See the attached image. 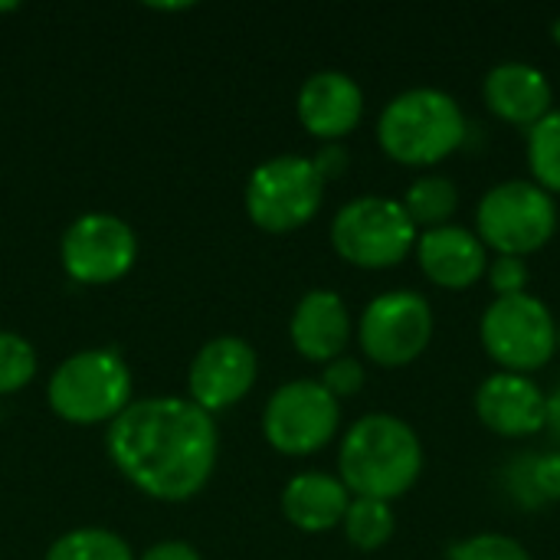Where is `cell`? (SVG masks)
I'll list each match as a JSON object with an SVG mask.
<instances>
[{
  "label": "cell",
  "instance_id": "cell-12",
  "mask_svg": "<svg viewBox=\"0 0 560 560\" xmlns=\"http://www.w3.org/2000/svg\"><path fill=\"white\" fill-rule=\"evenodd\" d=\"M256 374H259V358L249 348V341L223 335L197 351L187 374V390L190 400L213 417L217 410L240 404L253 390Z\"/></svg>",
  "mask_w": 560,
  "mask_h": 560
},
{
  "label": "cell",
  "instance_id": "cell-7",
  "mask_svg": "<svg viewBox=\"0 0 560 560\" xmlns=\"http://www.w3.org/2000/svg\"><path fill=\"white\" fill-rule=\"evenodd\" d=\"M335 253L358 269H394L417 246V226L394 197L364 194L348 200L331 220Z\"/></svg>",
  "mask_w": 560,
  "mask_h": 560
},
{
  "label": "cell",
  "instance_id": "cell-18",
  "mask_svg": "<svg viewBox=\"0 0 560 560\" xmlns=\"http://www.w3.org/2000/svg\"><path fill=\"white\" fill-rule=\"evenodd\" d=\"M348 505L351 492L338 476L328 472H302L282 489V515L305 535H325L331 528H341Z\"/></svg>",
  "mask_w": 560,
  "mask_h": 560
},
{
  "label": "cell",
  "instance_id": "cell-5",
  "mask_svg": "<svg viewBox=\"0 0 560 560\" xmlns=\"http://www.w3.org/2000/svg\"><path fill=\"white\" fill-rule=\"evenodd\" d=\"M46 400L66 423H112L131 404V374L115 351H79L52 371Z\"/></svg>",
  "mask_w": 560,
  "mask_h": 560
},
{
  "label": "cell",
  "instance_id": "cell-25",
  "mask_svg": "<svg viewBox=\"0 0 560 560\" xmlns=\"http://www.w3.org/2000/svg\"><path fill=\"white\" fill-rule=\"evenodd\" d=\"M36 374V351L26 338L0 331V394H16Z\"/></svg>",
  "mask_w": 560,
  "mask_h": 560
},
{
  "label": "cell",
  "instance_id": "cell-11",
  "mask_svg": "<svg viewBox=\"0 0 560 560\" xmlns=\"http://www.w3.org/2000/svg\"><path fill=\"white\" fill-rule=\"evenodd\" d=\"M138 259L135 230L112 213H85L62 233V266L82 285L118 282Z\"/></svg>",
  "mask_w": 560,
  "mask_h": 560
},
{
  "label": "cell",
  "instance_id": "cell-1",
  "mask_svg": "<svg viewBox=\"0 0 560 560\" xmlns=\"http://www.w3.org/2000/svg\"><path fill=\"white\" fill-rule=\"evenodd\" d=\"M115 469L161 502L194 499L213 476L220 433L207 410L184 397L131 400L108 423Z\"/></svg>",
  "mask_w": 560,
  "mask_h": 560
},
{
  "label": "cell",
  "instance_id": "cell-2",
  "mask_svg": "<svg viewBox=\"0 0 560 560\" xmlns=\"http://www.w3.org/2000/svg\"><path fill=\"white\" fill-rule=\"evenodd\" d=\"M423 443L394 413H364L351 423L338 450V479L354 499L394 502L423 476Z\"/></svg>",
  "mask_w": 560,
  "mask_h": 560
},
{
  "label": "cell",
  "instance_id": "cell-8",
  "mask_svg": "<svg viewBox=\"0 0 560 560\" xmlns=\"http://www.w3.org/2000/svg\"><path fill=\"white\" fill-rule=\"evenodd\" d=\"M325 200V180L312 158L279 154L259 164L246 180V213L266 233H292L315 220Z\"/></svg>",
  "mask_w": 560,
  "mask_h": 560
},
{
  "label": "cell",
  "instance_id": "cell-16",
  "mask_svg": "<svg viewBox=\"0 0 560 560\" xmlns=\"http://www.w3.org/2000/svg\"><path fill=\"white\" fill-rule=\"evenodd\" d=\"M482 102L499 121L528 131L548 112H555V89L545 69L522 59H509L486 72Z\"/></svg>",
  "mask_w": 560,
  "mask_h": 560
},
{
  "label": "cell",
  "instance_id": "cell-4",
  "mask_svg": "<svg viewBox=\"0 0 560 560\" xmlns=\"http://www.w3.org/2000/svg\"><path fill=\"white\" fill-rule=\"evenodd\" d=\"M558 233V203L532 177H512L489 187L476 207V236L495 256L528 259Z\"/></svg>",
  "mask_w": 560,
  "mask_h": 560
},
{
  "label": "cell",
  "instance_id": "cell-6",
  "mask_svg": "<svg viewBox=\"0 0 560 560\" xmlns=\"http://www.w3.org/2000/svg\"><path fill=\"white\" fill-rule=\"evenodd\" d=\"M482 351L509 374H535L558 354V315L538 295L492 299L479 322Z\"/></svg>",
  "mask_w": 560,
  "mask_h": 560
},
{
  "label": "cell",
  "instance_id": "cell-15",
  "mask_svg": "<svg viewBox=\"0 0 560 560\" xmlns=\"http://www.w3.org/2000/svg\"><path fill=\"white\" fill-rule=\"evenodd\" d=\"M295 112L302 128L331 144V141H345L364 118V92L358 85V79H351L341 69H322L312 72L295 98Z\"/></svg>",
  "mask_w": 560,
  "mask_h": 560
},
{
  "label": "cell",
  "instance_id": "cell-26",
  "mask_svg": "<svg viewBox=\"0 0 560 560\" xmlns=\"http://www.w3.org/2000/svg\"><path fill=\"white\" fill-rule=\"evenodd\" d=\"M489 289L495 292V299H512V295H525L528 282H532V269L528 259L518 256H492L489 269H486Z\"/></svg>",
  "mask_w": 560,
  "mask_h": 560
},
{
  "label": "cell",
  "instance_id": "cell-27",
  "mask_svg": "<svg viewBox=\"0 0 560 560\" xmlns=\"http://www.w3.org/2000/svg\"><path fill=\"white\" fill-rule=\"evenodd\" d=\"M364 381H368V374H364V364L358 361V358H348V354H341V358H335V361H328L325 364V371H322V377H318V384L341 404V400H348V397H358L361 394V387H364Z\"/></svg>",
  "mask_w": 560,
  "mask_h": 560
},
{
  "label": "cell",
  "instance_id": "cell-31",
  "mask_svg": "<svg viewBox=\"0 0 560 560\" xmlns=\"http://www.w3.org/2000/svg\"><path fill=\"white\" fill-rule=\"evenodd\" d=\"M555 39H558V43H560V20H558V23H555Z\"/></svg>",
  "mask_w": 560,
  "mask_h": 560
},
{
  "label": "cell",
  "instance_id": "cell-28",
  "mask_svg": "<svg viewBox=\"0 0 560 560\" xmlns=\"http://www.w3.org/2000/svg\"><path fill=\"white\" fill-rule=\"evenodd\" d=\"M315 171L322 174V180H338L345 171H348V148L341 141H331V144H322V151L312 158Z\"/></svg>",
  "mask_w": 560,
  "mask_h": 560
},
{
  "label": "cell",
  "instance_id": "cell-14",
  "mask_svg": "<svg viewBox=\"0 0 560 560\" xmlns=\"http://www.w3.org/2000/svg\"><path fill=\"white\" fill-rule=\"evenodd\" d=\"M413 256H417L427 282H433L436 289H446V292H466V289L479 285L486 279V269L492 259L486 243L476 236V230L459 226V223H446V226L417 233Z\"/></svg>",
  "mask_w": 560,
  "mask_h": 560
},
{
  "label": "cell",
  "instance_id": "cell-13",
  "mask_svg": "<svg viewBox=\"0 0 560 560\" xmlns=\"http://www.w3.org/2000/svg\"><path fill=\"white\" fill-rule=\"evenodd\" d=\"M545 390L532 374H489L472 397L476 420L502 440H528L545 430Z\"/></svg>",
  "mask_w": 560,
  "mask_h": 560
},
{
  "label": "cell",
  "instance_id": "cell-3",
  "mask_svg": "<svg viewBox=\"0 0 560 560\" xmlns=\"http://www.w3.org/2000/svg\"><path fill=\"white\" fill-rule=\"evenodd\" d=\"M469 135L459 102L433 85L397 92L377 118L381 151L404 167H436L453 158Z\"/></svg>",
  "mask_w": 560,
  "mask_h": 560
},
{
  "label": "cell",
  "instance_id": "cell-29",
  "mask_svg": "<svg viewBox=\"0 0 560 560\" xmlns=\"http://www.w3.org/2000/svg\"><path fill=\"white\" fill-rule=\"evenodd\" d=\"M141 560H200V555L184 541H161V545L148 548Z\"/></svg>",
  "mask_w": 560,
  "mask_h": 560
},
{
  "label": "cell",
  "instance_id": "cell-24",
  "mask_svg": "<svg viewBox=\"0 0 560 560\" xmlns=\"http://www.w3.org/2000/svg\"><path fill=\"white\" fill-rule=\"evenodd\" d=\"M450 560H535L532 551L512 538V535H499V532H482V535H469L463 541H453Z\"/></svg>",
  "mask_w": 560,
  "mask_h": 560
},
{
  "label": "cell",
  "instance_id": "cell-23",
  "mask_svg": "<svg viewBox=\"0 0 560 560\" xmlns=\"http://www.w3.org/2000/svg\"><path fill=\"white\" fill-rule=\"evenodd\" d=\"M46 560H135L125 538L105 528H79L49 545Z\"/></svg>",
  "mask_w": 560,
  "mask_h": 560
},
{
  "label": "cell",
  "instance_id": "cell-20",
  "mask_svg": "<svg viewBox=\"0 0 560 560\" xmlns=\"http://www.w3.org/2000/svg\"><path fill=\"white\" fill-rule=\"evenodd\" d=\"M400 207L407 210L417 233L436 230V226L453 223L459 210V187L446 174H420L400 197Z\"/></svg>",
  "mask_w": 560,
  "mask_h": 560
},
{
  "label": "cell",
  "instance_id": "cell-21",
  "mask_svg": "<svg viewBox=\"0 0 560 560\" xmlns=\"http://www.w3.org/2000/svg\"><path fill=\"white\" fill-rule=\"evenodd\" d=\"M397 528V515L390 502H377V499H354L345 512L341 532L348 538L351 548L358 551H381Z\"/></svg>",
  "mask_w": 560,
  "mask_h": 560
},
{
  "label": "cell",
  "instance_id": "cell-10",
  "mask_svg": "<svg viewBox=\"0 0 560 560\" xmlns=\"http://www.w3.org/2000/svg\"><path fill=\"white\" fill-rule=\"evenodd\" d=\"M341 427V404L318 381L282 384L262 413V433L282 456H312L325 450Z\"/></svg>",
  "mask_w": 560,
  "mask_h": 560
},
{
  "label": "cell",
  "instance_id": "cell-22",
  "mask_svg": "<svg viewBox=\"0 0 560 560\" xmlns=\"http://www.w3.org/2000/svg\"><path fill=\"white\" fill-rule=\"evenodd\" d=\"M525 158L532 180L548 190L551 197L560 194V108L548 112L538 125L525 131Z\"/></svg>",
  "mask_w": 560,
  "mask_h": 560
},
{
  "label": "cell",
  "instance_id": "cell-32",
  "mask_svg": "<svg viewBox=\"0 0 560 560\" xmlns=\"http://www.w3.org/2000/svg\"><path fill=\"white\" fill-rule=\"evenodd\" d=\"M558 354H560V318H558Z\"/></svg>",
  "mask_w": 560,
  "mask_h": 560
},
{
  "label": "cell",
  "instance_id": "cell-9",
  "mask_svg": "<svg viewBox=\"0 0 560 560\" xmlns=\"http://www.w3.org/2000/svg\"><path fill=\"white\" fill-rule=\"evenodd\" d=\"M436 315L427 295L413 289H390L371 299L358 322V345L377 368H407L433 341Z\"/></svg>",
  "mask_w": 560,
  "mask_h": 560
},
{
  "label": "cell",
  "instance_id": "cell-17",
  "mask_svg": "<svg viewBox=\"0 0 560 560\" xmlns=\"http://www.w3.org/2000/svg\"><path fill=\"white\" fill-rule=\"evenodd\" d=\"M292 348L315 364H328L345 354L351 341V312L331 289H312L299 299L289 322Z\"/></svg>",
  "mask_w": 560,
  "mask_h": 560
},
{
  "label": "cell",
  "instance_id": "cell-19",
  "mask_svg": "<svg viewBox=\"0 0 560 560\" xmlns=\"http://www.w3.org/2000/svg\"><path fill=\"white\" fill-rule=\"evenodd\" d=\"M499 489L502 495L522 509L538 512L560 502V450L545 453H515L499 469Z\"/></svg>",
  "mask_w": 560,
  "mask_h": 560
},
{
  "label": "cell",
  "instance_id": "cell-30",
  "mask_svg": "<svg viewBox=\"0 0 560 560\" xmlns=\"http://www.w3.org/2000/svg\"><path fill=\"white\" fill-rule=\"evenodd\" d=\"M545 433L555 440L560 450V384L545 397Z\"/></svg>",
  "mask_w": 560,
  "mask_h": 560
}]
</instances>
